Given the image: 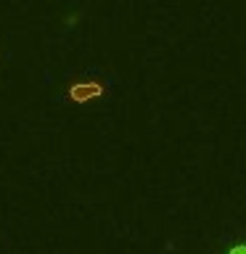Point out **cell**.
<instances>
[{"label": "cell", "instance_id": "1", "mask_svg": "<svg viewBox=\"0 0 246 254\" xmlns=\"http://www.w3.org/2000/svg\"><path fill=\"white\" fill-rule=\"evenodd\" d=\"M109 90V82L103 77H95V74H85V77H74L71 82L66 85L63 90V98L69 103H90V101H98L103 98Z\"/></svg>", "mask_w": 246, "mask_h": 254}, {"label": "cell", "instance_id": "2", "mask_svg": "<svg viewBox=\"0 0 246 254\" xmlns=\"http://www.w3.org/2000/svg\"><path fill=\"white\" fill-rule=\"evenodd\" d=\"M228 254H246V244H238V246H233Z\"/></svg>", "mask_w": 246, "mask_h": 254}]
</instances>
